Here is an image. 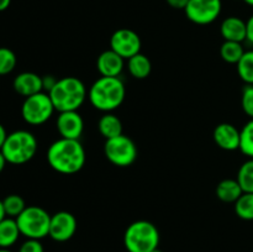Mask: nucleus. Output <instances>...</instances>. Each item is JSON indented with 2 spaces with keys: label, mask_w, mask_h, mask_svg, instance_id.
Returning a JSON list of instances; mask_svg holds the SVG:
<instances>
[{
  "label": "nucleus",
  "mask_w": 253,
  "mask_h": 252,
  "mask_svg": "<svg viewBox=\"0 0 253 252\" xmlns=\"http://www.w3.org/2000/svg\"><path fill=\"white\" fill-rule=\"evenodd\" d=\"M85 150L79 140L61 137L47 150V162L61 174H74L84 167Z\"/></svg>",
  "instance_id": "nucleus-1"
},
{
  "label": "nucleus",
  "mask_w": 253,
  "mask_h": 252,
  "mask_svg": "<svg viewBox=\"0 0 253 252\" xmlns=\"http://www.w3.org/2000/svg\"><path fill=\"white\" fill-rule=\"evenodd\" d=\"M126 88L119 77H100L91 84L88 98L91 105L104 113L116 110L124 103Z\"/></svg>",
  "instance_id": "nucleus-2"
},
{
  "label": "nucleus",
  "mask_w": 253,
  "mask_h": 252,
  "mask_svg": "<svg viewBox=\"0 0 253 252\" xmlns=\"http://www.w3.org/2000/svg\"><path fill=\"white\" fill-rule=\"evenodd\" d=\"M48 95L58 113L76 111L85 101L88 90L83 82L77 77H64L57 81Z\"/></svg>",
  "instance_id": "nucleus-3"
},
{
  "label": "nucleus",
  "mask_w": 253,
  "mask_h": 252,
  "mask_svg": "<svg viewBox=\"0 0 253 252\" xmlns=\"http://www.w3.org/2000/svg\"><path fill=\"white\" fill-rule=\"evenodd\" d=\"M36 137L32 132L26 130H17L7 133L1 152L7 163L11 165H24L35 157L37 152Z\"/></svg>",
  "instance_id": "nucleus-4"
},
{
  "label": "nucleus",
  "mask_w": 253,
  "mask_h": 252,
  "mask_svg": "<svg viewBox=\"0 0 253 252\" xmlns=\"http://www.w3.org/2000/svg\"><path fill=\"white\" fill-rule=\"evenodd\" d=\"M124 245L127 252H151L160 245V231L151 221L137 220L126 229Z\"/></svg>",
  "instance_id": "nucleus-5"
},
{
  "label": "nucleus",
  "mask_w": 253,
  "mask_h": 252,
  "mask_svg": "<svg viewBox=\"0 0 253 252\" xmlns=\"http://www.w3.org/2000/svg\"><path fill=\"white\" fill-rule=\"evenodd\" d=\"M20 232L26 239L41 240L48 236L51 215L43 208L31 205L16 217Z\"/></svg>",
  "instance_id": "nucleus-6"
},
{
  "label": "nucleus",
  "mask_w": 253,
  "mask_h": 252,
  "mask_svg": "<svg viewBox=\"0 0 253 252\" xmlns=\"http://www.w3.org/2000/svg\"><path fill=\"white\" fill-rule=\"evenodd\" d=\"M56 111L53 103L49 98L48 93L41 91L35 95L25 98L21 106L22 119L29 125L39 126L51 119L52 114Z\"/></svg>",
  "instance_id": "nucleus-7"
},
{
  "label": "nucleus",
  "mask_w": 253,
  "mask_h": 252,
  "mask_svg": "<svg viewBox=\"0 0 253 252\" xmlns=\"http://www.w3.org/2000/svg\"><path fill=\"white\" fill-rule=\"evenodd\" d=\"M104 153L110 163L118 167H128L136 161L138 155L137 146L128 136L120 135L105 140Z\"/></svg>",
  "instance_id": "nucleus-8"
},
{
  "label": "nucleus",
  "mask_w": 253,
  "mask_h": 252,
  "mask_svg": "<svg viewBox=\"0 0 253 252\" xmlns=\"http://www.w3.org/2000/svg\"><path fill=\"white\" fill-rule=\"evenodd\" d=\"M221 0H189L184 12L197 25L212 24L221 14Z\"/></svg>",
  "instance_id": "nucleus-9"
},
{
  "label": "nucleus",
  "mask_w": 253,
  "mask_h": 252,
  "mask_svg": "<svg viewBox=\"0 0 253 252\" xmlns=\"http://www.w3.org/2000/svg\"><path fill=\"white\" fill-rule=\"evenodd\" d=\"M142 42L137 32L131 29H119L111 35L110 48L120 54L124 59H128L140 53Z\"/></svg>",
  "instance_id": "nucleus-10"
},
{
  "label": "nucleus",
  "mask_w": 253,
  "mask_h": 252,
  "mask_svg": "<svg viewBox=\"0 0 253 252\" xmlns=\"http://www.w3.org/2000/svg\"><path fill=\"white\" fill-rule=\"evenodd\" d=\"M77 226V219L72 212L58 211L51 215L48 236L57 242H66L74 236Z\"/></svg>",
  "instance_id": "nucleus-11"
},
{
  "label": "nucleus",
  "mask_w": 253,
  "mask_h": 252,
  "mask_svg": "<svg viewBox=\"0 0 253 252\" xmlns=\"http://www.w3.org/2000/svg\"><path fill=\"white\" fill-rule=\"evenodd\" d=\"M56 126L61 137L79 140L84 130V121L78 110L63 111V113H59Z\"/></svg>",
  "instance_id": "nucleus-12"
},
{
  "label": "nucleus",
  "mask_w": 253,
  "mask_h": 252,
  "mask_svg": "<svg viewBox=\"0 0 253 252\" xmlns=\"http://www.w3.org/2000/svg\"><path fill=\"white\" fill-rule=\"evenodd\" d=\"M212 138L221 150L236 151L240 150L241 143V130L229 123H221L214 128Z\"/></svg>",
  "instance_id": "nucleus-13"
},
{
  "label": "nucleus",
  "mask_w": 253,
  "mask_h": 252,
  "mask_svg": "<svg viewBox=\"0 0 253 252\" xmlns=\"http://www.w3.org/2000/svg\"><path fill=\"white\" fill-rule=\"evenodd\" d=\"M125 66V59L113 49H106L99 54L96 68L101 77H119Z\"/></svg>",
  "instance_id": "nucleus-14"
},
{
  "label": "nucleus",
  "mask_w": 253,
  "mask_h": 252,
  "mask_svg": "<svg viewBox=\"0 0 253 252\" xmlns=\"http://www.w3.org/2000/svg\"><path fill=\"white\" fill-rule=\"evenodd\" d=\"M12 86L17 94L25 98L43 91L42 77L32 72H24V73L17 74L12 82Z\"/></svg>",
  "instance_id": "nucleus-15"
},
{
  "label": "nucleus",
  "mask_w": 253,
  "mask_h": 252,
  "mask_svg": "<svg viewBox=\"0 0 253 252\" xmlns=\"http://www.w3.org/2000/svg\"><path fill=\"white\" fill-rule=\"evenodd\" d=\"M220 34L225 41L244 42L247 40L246 21L237 16H229L222 20L220 25Z\"/></svg>",
  "instance_id": "nucleus-16"
},
{
  "label": "nucleus",
  "mask_w": 253,
  "mask_h": 252,
  "mask_svg": "<svg viewBox=\"0 0 253 252\" xmlns=\"http://www.w3.org/2000/svg\"><path fill=\"white\" fill-rule=\"evenodd\" d=\"M21 235L16 219L5 217L0 221V249H9L16 244L19 236Z\"/></svg>",
  "instance_id": "nucleus-17"
},
{
  "label": "nucleus",
  "mask_w": 253,
  "mask_h": 252,
  "mask_svg": "<svg viewBox=\"0 0 253 252\" xmlns=\"http://www.w3.org/2000/svg\"><path fill=\"white\" fill-rule=\"evenodd\" d=\"M244 194L241 185L239 184L237 179H222L216 185V197L224 203H236L241 195Z\"/></svg>",
  "instance_id": "nucleus-18"
},
{
  "label": "nucleus",
  "mask_w": 253,
  "mask_h": 252,
  "mask_svg": "<svg viewBox=\"0 0 253 252\" xmlns=\"http://www.w3.org/2000/svg\"><path fill=\"white\" fill-rule=\"evenodd\" d=\"M98 128L105 140L123 135V123L113 113H105L99 119Z\"/></svg>",
  "instance_id": "nucleus-19"
},
{
  "label": "nucleus",
  "mask_w": 253,
  "mask_h": 252,
  "mask_svg": "<svg viewBox=\"0 0 253 252\" xmlns=\"http://www.w3.org/2000/svg\"><path fill=\"white\" fill-rule=\"evenodd\" d=\"M127 69L133 78L146 79L152 71V63L147 56L140 52L127 59Z\"/></svg>",
  "instance_id": "nucleus-20"
},
{
  "label": "nucleus",
  "mask_w": 253,
  "mask_h": 252,
  "mask_svg": "<svg viewBox=\"0 0 253 252\" xmlns=\"http://www.w3.org/2000/svg\"><path fill=\"white\" fill-rule=\"evenodd\" d=\"M245 48L241 42L225 41L220 48V56L225 62L230 64H237L241 57L244 56Z\"/></svg>",
  "instance_id": "nucleus-21"
},
{
  "label": "nucleus",
  "mask_w": 253,
  "mask_h": 252,
  "mask_svg": "<svg viewBox=\"0 0 253 252\" xmlns=\"http://www.w3.org/2000/svg\"><path fill=\"white\" fill-rule=\"evenodd\" d=\"M244 193H253V158H249L239 168L236 177Z\"/></svg>",
  "instance_id": "nucleus-22"
},
{
  "label": "nucleus",
  "mask_w": 253,
  "mask_h": 252,
  "mask_svg": "<svg viewBox=\"0 0 253 252\" xmlns=\"http://www.w3.org/2000/svg\"><path fill=\"white\" fill-rule=\"evenodd\" d=\"M236 68L240 78L249 85H253V49L245 52Z\"/></svg>",
  "instance_id": "nucleus-23"
},
{
  "label": "nucleus",
  "mask_w": 253,
  "mask_h": 252,
  "mask_svg": "<svg viewBox=\"0 0 253 252\" xmlns=\"http://www.w3.org/2000/svg\"><path fill=\"white\" fill-rule=\"evenodd\" d=\"M235 212L246 221L253 220V193H244L235 203Z\"/></svg>",
  "instance_id": "nucleus-24"
},
{
  "label": "nucleus",
  "mask_w": 253,
  "mask_h": 252,
  "mask_svg": "<svg viewBox=\"0 0 253 252\" xmlns=\"http://www.w3.org/2000/svg\"><path fill=\"white\" fill-rule=\"evenodd\" d=\"M5 214L7 217H14L16 219L25 209H26V203L21 195L10 194L2 199Z\"/></svg>",
  "instance_id": "nucleus-25"
},
{
  "label": "nucleus",
  "mask_w": 253,
  "mask_h": 252,
  "mask_svg": "<svg viewBox=\"0 0 253 252\" xmlns=\"http://www.w3.org/2000/svg\"><path fill=\"white\" fill-rule=\"evenodd\" d=\"M240 151L249 158H253V119H250L241 128Z\"/></svg>",
  "instance_id": "nucleus-26"
},
{
  "label": "nucleus",
  "mask_w": 253,
  "mask_h": 252,
  "mask_svg": "<svg viewBox=\"0 0 253 252\" xmlns=\"http://www.w3.org/2000/svg\"><path fill=\"white\" fill-rule=\"evenodd\" d=\"M16 67V56L7 47H0V76H5Z\"/></svg>",
  "instance_id": "nucleus-27"
},
{
  "label": "nucleus",
  "mask_w": 253,
  "mask_h": 252,
  "mask_svg": "<svg viewBox=\"0 0 253 252\" xmlns=\"http://www.w3.org/2000/svg\"><path fill=\"white\" fill-rule=\"evenodd\" d=\"M241 106L244 113L250 119H253V85L246 84V86L242 89Z\"/></svg>",
  "instance_id": "nucleus-28"
},
{
  "label": "nucleus",
  "mask_w": 253,
  "mask_h": 252,
  "mask_svg": "<svg viewBox=\"0 0 253 252\" xmlns=\"http://www.w3.org/2000/svg\"><path fill=\"white\" fill-rule=\"evenodd\" d=\"M19 252H44V250L40 240L27 239L26 241L20 246Z\"/></svg>",
  "instance_id": "nucleus-29"
},
{
  "label": "nucleus",
  "mask_w": 253,
  "mask_h": 252,
  "mask_svg": "<svg viewBox=\"0 0 253 252\" xmlns=\"http://www.w3.org/2000/svg\"><path fill=\"white\" fill-rule=\"evenodd\" d=\"M57 81H58V79H57L56 77H53V76L42 77V85H43V91H46V93H49V91L52 90V88L56 85Z\"/></svg>",
  "instance_id": "nucleus-30"
},
{
  "label": "nucleus",
  "mask_w": 253,
  "mask_h": 252,
  "mask_svg": "<svg viewBox=\"0 0 253 252\" xmlns=\"http://www.w3.org/2000/svg\"><path fill=\"white\" fill-rule=\"evenodd\" d=\"M167 4L169 5L170 7L173 9H178V10H184L185 6L188 5L189 0H166Z\"/></svg>",
  "instance_id": "nucleus-31"
},
{
  "label": "nucleus",
  "mask_w": 253,
  "mask_h": 252,
  "mask_svg": "<svg viewBox=\"0 0 253 252\" xmlns=\"http://www.w3.org/2000/svg\"><path fill=\"white\" fill-rule=\"evenodd\" d=\"M247 26V41L253 44V15L246 21Z\"/></svg>",
  "instance_id": "nucleus-32"
},
{
  "label": "nucleus",
  "mask_w": 253,
  "mask_h": 252,
  "mask_svg": "<svg viewBox=\"0 0 253 252\" xmlns=\"http://www.w3.org/2000/svg\"><path fill=\"white\" fill-rule=\"evenodd\" d=\"M6 137H7L6 130H5L4 126H2L1 124H0V150H1V147H2V145H4V142H5V140H6Z\"/></svg>",
  "instance_id": "nucleus-33"
},
{
  "label": "nucleus",
  "mask_w": 253,
  "mask_h": 252,
  "mask_svg": "<svg viewBox=\"0 0 253 252\" xmlns=\"http://www.w3.org/2000/svg\"><path fill=\"white\" fill-rule=\"evenodd\" d=\"M11 0H0V11H4L10 6Z\"/></svg>",
  "instance_id": "nucleus-34"
},
{
  "label": "nucleus",
  "mask_w": 253,
  "mask_h": 252,
  "mask_svg": "<svg viewBox=\"0 0 253 252\" xmlns=\"http://www.w3.org/2000/svg\"><path fill=\"white\" fill-rule=\"evenodd\" d=\"M6 163H7V161L5 160L4 155H2V152H1V151H0V173H1L2 170H4V168H5V166H6Z\"/></svg>",
  "instance_id": "nucleus-35"
},
{
  "label": "nucleus",
  "mask_w": 253,
  "mask_h": 252,
  "mask_svg": "<svg viewBox=\"0 0 253 252\" xmlns=\"http://www.w3.org/2000/svg\"><path fill=\"white\" fill-rule=\"evenodd\" d=\"M6 217V214H5V210H4V205H2V200H0V221L4 220Z\"/></svg>",
  "instance_id": "nucleus-36"
},
{
  "label": "nucleus",
  "mask_w": 253,
  "mask_h": 252,
  "mask_svg": "<svg viewBox=\"0 0 253 252\" xmlns=\"http://www.w3.org/2000/svg\"><path fill=\"white\" fill-rule=\"evenodd\" d=\"M245 2H246L247 5H250V6H253V0H244Z\"/></svg>",
  "instance_id": "nucleus-37"
},
{
  "label": "nucleus",
  "mask_w": 253,
  "mask_h": 252,
  "mask_svg": "<svg viewBox=\"0 0 253 252\" xmlns=\"http://www.w3.org/2000/svg\"><path fill=\"white\" fill-rule=\"evenodd\" d=\"M0 252H11L9 249H0Z\"/></svg>",
  "instance_id": "nucleus-38"
},
{
  "label": "nucleus",
  "mask_w": 253,
  "mask_h": 252,
  "mask_svg": "<svg viewBox=\"0 0 253 252\" xmlns=\"http://www.w3.org/2000/svg\"><path fill=\"white\" fill-rule=\"evenodd\" d=\"M151 252H163V251H162V250H160V249H158V247H157V249H155V250H153V251H151Z\"/></svg>",
  "instance_id": "nucleus-39"
}]
</instances>
